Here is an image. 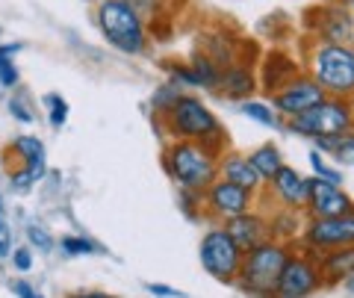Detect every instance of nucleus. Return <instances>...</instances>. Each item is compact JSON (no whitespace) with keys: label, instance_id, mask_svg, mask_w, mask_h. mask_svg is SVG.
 <instances>
[{"label":"nucleus","instance_id":"43","mask_svg":"<svg viewBox=\"0 0 354 298\" xmlns=\"http://www.w3.org/2000/svg\"><path fill=\"white\" fill-rule=\"evenodd\" d=\"M346 286H348V290L354 292V274H348V278H346Z\"/></svg>","mask_w":354,"mask_h":298},{"label":"nucleus","instance_id":"34","mask_svg":"<svg viewBox=\"0 0 354 298\" xmlns=\"http://www.w3.org/2000/svg\"><path fill=\"white\" fill-rule=\"evenodd\" d=\"M62 251L65 254H92L95 245L88 239H80V236H65L62 239Z\"/></svg>","mask_w":354,"mask_h":298},{"label":"nucleus","instance_id":"32","mask_svg":"<svg viewBox=\"0 0 354 298\" xmlns=\"http://www.w3.org/2000/svg\"><path fill=\"white\" fill-rule=\"evenodd\" d=\"M0 86H6V89H15L18 86V68L12 57H6V53H0Z\"/></svg>","mask_w":354,"mask_h":298},{"label":"nucleus","instance_id":"25","mask_svg":"<svg viewBox=\"0 0 354 298\" xmlns=\"http://www.w3.org/2000/svg\"><path fill=\"white\" fill-rule=\"evenodd\" d=\"M165 74H169V80L174 86H180V89H201V83H198V74L192 71V65L189 62H165L162 65Z\"/></svg>","mask_w":354,"mask_h":298},{"label":"nucleus","instance_id":"4","mask_svg":"<svg viewBox=\"0 0 354 298\" xmlns=\"http://www.w3.org/2000/svg\"><path fill=\"white\" fill-rule=\"evenodd\" d=\"M307 74L334 97H354V45H316L307 50Z\"/></svg>","mask_w":354,"mask_h":298},{"label":"nucleus","instance_id":"10","mask_svg":"<svg viewBox=\"0 0 354 298\" xmlns=\"http://www.w3.org/2000/svg\"><path fill=\"white\" fill-rule=\"evenodd\" d=\"M307 207L313 218H334V216H351L354 204L351 198L339 189L337 183H328L322 178H310V198Z\"/></svg>","mask_w":354,"mask_h":298},{"label":"nucleus","instance_id":"44","mask_svg":"<svg viewBox=\"0 0 354 298\" xmlns=\"http://www.w3.org/2000/svg\"><path fill=\"white\" fill-rule=\"evenodd\" d=\"M351 104H354V97H351Z\"/></svg>","mask_w":354,"mask_h":298},{"label":"nucleus","instance_id":"36","mask_svg":"<svg viewBox=\"0 0 354 298\" xmlns=\"http://www.w3.org/2000/svg\"><path fill=\"white\" fill-rule=\"evenodd\" d=\"M12 263H15V269H18V272H30V266H32V254H30V248H18V251H12Z\"/></svg>","mask_w":354,"mask_h":298},{"label":"nucleus","instance_id":"35","mask_svg":"<svg viewBox=\"0 0 354 298\" xmlns=\"http://www.w3.org/2000/svg\"><path fill=\"white\" fill-rule=\"evenodd\" d=\"M127 3L133 9H139L142 15H162V6H165V0H127Z\"/></svg>","mask_w":354,"mask_h":298},{"label":"nucleus","instance_id":"40","mask_svg":"<svg viewBox=\"0 0 354 298\" xmlns=\"http://www.w3.org/2000/svg\"><path fill=\"white\" fill-rule=\"evenodd\" d=\"M9 254V242H6V236H0V260H3Z\"/></svg>","mask_w":354,"mask_h":298},{"label":"nucleus","instance_id":"15","mask_svg":"<svg viewBox=\"0 0 354 298\" xmlns=\"http://www.w3.org/2000/svg\"><path fill=\"white\" fill-rule=\"evenodd\" d=\"M257 86H260V80H257V74H254L251 65L234 62V65H227V68H221V80H218L216 92L230 97V101H248Z\"/></svg>","mask_w":354,"mask_h":298},{"label":"nucleus","instance_id":"39","mask_svg":"<svg viewBox=\"0 0 354 298\" xmlns=\"http://www.w3.org/2000/svg\"><path fill=\"white\" fill-rule=\"evenodd\" d=\"M71 298H113L106 292H80V295H71Z\"/></svg>","mask_w":354,"mask_h":298},{"label":"nucleus","instance_id":"2","mask_svg":"<svg viewBox=\"0 0 354 298\" xmlns=\"http://www.w3.org/2000/svg\"><path fill=\"white\" fill-rule=\"evenodd\" d=\"M218 157L221 153L201 145V142L174 139L165 148L162 162H165V171L171 174V180L183 192H204L218 180Z\"/></svg>","mask_w":354,"mask_h":298},{"label":"nucleus","instance_id":"30","mask_svg":"<svg viewBox=\"0 0 354 298\" xmlns=\"http://www.w3.org/2000/svg\"><path fill=\"white\" fill-rule=\"evenodd\" d=\"M9 115L15 121H21V124H32V121H36V109H32L27 97L18 92V95L9 97Z\"/></svg>","mask_w":354,"mask_h":298},{"label":"nucleus","instance_id":"11","mask_svg":"<svg viewBox=\"0 0 354 298\" xmlns=\"http://www.w3.org/2000/svg\"><path fill=\"white\" fill-rule=\"evenodd\" d=\"M251 201H254V192L251 189H245V186H239V183H230L225 178H218L207 189V204L221 218H236L242 213H248Z\"/></svg>","mask_w":354,"mask_h":298},{"label":"nucleus","instance_id":"14","mask_svg":"<svg viewBox=\"0 0 354 298\" xmlns=\"http://www.w3.org/2000/svg\"><path fill=\"white\" fill-rule=\"evenodd\" d=\"M301 71L304 68L298 65V59L286 57L283 50H272V53H266V62H263V71H260V86H263L266 95H274Z\"/></svg>","mask_w":354,"mask_h":298},{"label":"nucleus","instance_id":"6","mask_svg":"<svg viewBox=\"0 0 354 298\" xmlns=\"http://www.w3.org/2000/svg\"><path fill=\"white\" fill-rule=\"evenodd\" d=\"M286 260H290V254H286L281 245H274V242H260V245L251 248L248 257L242 260V269H239L242 286L260 298L274 295L278 292V281H281Z\"/></svg>","mask_w":354,"mask_h":298},{"label":"nucleus","instance_id":"31","mask_svg":"<svg viewBox=\"0 0 354 298\" xmlns=\"http://www.w3.org/2000/svg\"><path fill=\"white\" fill-rule=\"evenodd\" d=\"M36 171L32 169H27V165H18V169L12 171V178H9V183H12V192H18V195H24V192H30L32 186H36Z\"/></svg>","mask_w":354,"mask_h":298},{"label":"nucleus","instance_id":"28","mask_svg":"<svg viewBox=\"0 0 354 298\" xmlns=\"http://www.w3.org/2000/svg\"><path fill=\"white\" fill-rule=\"evenodd\" d=\"M310 165H313V171H316V178H322V180H328V183H337V186H342V171L339 169H334V165H328L325 162V157H322V151H310Z\"/></svg>","mask_w":354,"mask_h":298},{"label":"nucleus","instance_id":"21","mask_svg":"<svg viewBox=\"0 0 354 298\" xmlns=\"http://www.w3.org/2000/svg\"><path fill=\"white\" fill-rule=\"evenodd\" d=\"M248 160L254 162V169L260 171V178H263L266 183H269V180L274 178V174H278V171L283 169V157H281V151L274 148L272 142H269V145L254 148V151L248 153Z\"/></svg>","mask_w":354,"mask_h":298},{"label":"nucleus","instance_id":"9","mask_svg":"<svg viewBox=\"0 0 354 298\" xmlns=\"http://www.w3.org/2000/svg\"><path fill=\"white\" fill-rule=\"evenodd\" d=\"M269 97H272V106L278 109L283 118H292V115H298V113H304V109L316 106L319 101H325L328 92H325L322 86H319L310 74L301 71L298 77H292V80L286 83L283 89H278V92L269 95Z\"/></svg>","mask_w":354,"mask_h":298},{"label":"nucleus","instance_id":"20","mask_svg":"<svg viewBox=\"0 0 354 298\" xmlns=\"http://www.w3.org/2000/svg\"><path fill=\"white\" fill-rule=\"evenodd\" d=\"M198 53H204V57L213 59L218 68H227V65L239 62V48L236 41L225 36V32H204L201 41H198Z\"/></svg>","mask_w":354,"mask_h":298},{"label":"nucleus","instance_id":"19","mask_svg":"<svg viewBox=\"0 0 354 298\" xmlns=\"http://www.w3.org/2000/svg\"><path fill=\"white\" fill-rule=\"evenodd\" d=\"M9 151L21 160V165L36 171V178L41 180L44 171H48V151H44V142L39 136H30V133H21L9 142Z\"/></svg>","mask_w":354,"mask_h":298},{"label":"nucleus","instance_id":"42","mask_svg":"<svg viewBox=\"0 0 354 298\" xmlns=\"http://www.w3.org/2000/svg\"><path fill=\"white\" fill-rule=\"evenodd\" d=\"M328 3H339V6H348V9H351L354 0H328Z\"/></svg>","mask_w":354,"mask_h":298},{"label":"nucleus","instance_id":"22","mask_svg":"<svg viewBox=\"0 0 354 298\" xmlns=\"http://www.w3.org/2000/svg\"><path fill=\"white\" fill-rule=\"evenodd\" d=\"M322 272L328 274V281H339L354 274V245H339V251H330L322 263Z\"/></svg>","mask_w":354,"mask_h":298},{"label":"nucleus","instance_id":"1","mask_svg":"<svg viewBox=\"0 0 354 298\" xmlns=\"http://www.w3.org/2000/svg\"><path fill=\"white\" fill-rule=\"evenodd\" d=\"M165 121V130H169L171 139H186V142H201V145L213 148L216 153H225V130H221L218 118L213 115L201 97L195 95H180L174 101V106L165 115H160Z\"/></svg>","mask_w":354,"mask_h":298},{"label":"nucleus","instance_id":"7","mask_svg":"<svg viewBox=\"0 0 354 298\" xmlns=\"http://www.w3.org/2000/svg\"><path fill=\"white\" fill-rule=\"evenodd\" d=\"M304 24L310 27L319 45H354V15L348 12V6H313L307 12Z\"/></svg>","mask_w":354,"mask_h":298},{"label":"nucleus","instance_id":"17","mask_svg":"<svg viewBox=\"0 0 354 298\" xmlns=\"http://www.w3.org/2000/svg\"><path fill=\"white\" fill-rule=\"evenodd\" d=\"M269 183H272V189L281 195V201L290 209H298V207L307 204V198H310V178L298 174L292 165H283V169L274 174Z\"/></svg>","mask_w":354,"mask_h":298},{"label":"nucleus","instance_id":"8","mask_svg":"<svg viewBox=\"0 0 354 298\" xmlns=\"http://www.w3.org/2000/svg\"><path fill=\"white\" fill-rule=\"evenodd\" d=\"M201 266L216 281H234L242 269V248L227 230H209L201 239Z\"/></svg>","mask_w":354,"mask_h":298},{"label":"nucleus","instance_id":"33","mask_svg":"<svg viewBox=\"0 0 354 298\" xmlns=\"http://www.w3.org/2000/svg\"><path fill=\"white\" fill-rule=\"evenodd\" d=\"M27 236H30L32 245L41 248V251H50V248H53V236H50L41 225H30V227H27Z\"/></svg>","mask_w":354,"mask_h":298},{"label":"nucleus","instance_id":"23","mask_svg":"<svg viewBox=\"0 0 354 298\" xmlns=\"http://www.w3.org/2000/svg\"><path fill=\"white\" fill-rule=\"evenodd\" d=\"M242 115H248L251 121H257V124L263 127H283V121H281V113L274 109L272 104H266V101H242Z\"/></svg>","mask_w":354,"mask_h":298},{"label":"nucleus","instance_id":"3","mask_svg":"<svg viewBox=\"0 0 354 298\" xmlns=\"http://www.w3.org/2000/svg\"><path fill=\"white\" fill-rule=\"evenodd\" d=\"M97 27L106 45L127 53V57H139L148 50V24L139 9H133L127 0H97Z\"/></svg>","mask_w":354,"mask_h":298},{"label":"nucleus","instance_id":"5","mask_svg":"<svg viewBox=\"0 0 354 298\" xmlns=\"http://www.w3.org/2000/svg\"><path fill=\"white\" fill-rule=\"evenodd\" d=\"M286 133L304 136V139H319V136H339L354 130V104L348 97H334L328 95L325 101L316 106L304 109L292 118H286L283 124Z\"/></svg>","mask_w":354,"mask_h":298},{"label":"nucleus","instance_id":"18","mask_svg":"<svg viewBox=\"0 0 354 298\" xmlns=\"http://www.w3.org/2000/svg\"><path fill=\"white\" fill-rule=\"evenodd\" d=\"M227 234L234 236V242L242 248V251H251L257 248L260 242H266V236H269V227H266L263 218L251 216V213H242L236 218H227Z\"/></svg>","mask_w":354,"mask_h":298},{"label":"nucleus","instance_id":"26","mask_svg":"<svg viewBox=\"0 0 354 298\" xmlns=\"http://www.w3.org/2000/svg\"><path fill=\"white\" fill-rule=\"evenodd\" d=\"M183 95V89H180V86H174L171 80L169 83H162L160 86V89L157 92H153V97H151V106H153V115H165V113H169V109L174 106V101H177V97H180Z\"/></svg>","mask_w":354,"mask_h":298},{"label":"nucleus","instance_id":"41","mask_svg":"<svg viewBox=\"0 0 354 298\" xmlns=\"http://www.w3.org/2000/svg\"><path fill=\"white\" fill-rule=\"evenodd\" d=\"M0 236H6V225H3V198H0Z\"/></svg>","mask_w":354,"mask_h":298},{"label":"nucleus","instance_id":"27","mask_svg":"<svg viewBox=\"0 0 354 298\" xmlns=\"http://www.w3.org/2000/svg\"><path fill=\"white\" fill-rule=\"evenodd\" d=\"M44 104H48V118H50V127H65V121H68V101H65L62 95L50 92L44 97Z\"/></svg>","mask_w":354,"mask_h":298},{"label":"nucleus","instance_id":"12","mask_svg":"<svg viewBox=\"0 0 354 298\" xmlns=\"http://www.w3.org/2000/svg\"><path fill=\"white\" fill-rule=\"evenodd\" d=\"M319 286V269L304 257H290L278 281V298H304Z\"/></svg>","mask_w":354,"mask_h":298},{"label":"nucleus","instance_id":"16","mask_svg":"<svg viewBox=\"0 0 354 298\" xmlns=\"http://www.w3.org/2000/svg\"><path fill=\"white\" fill-rule=\"evenodd\" d=\"M218 178L245 186V189H251V192H257L260 186L266 183L260 178V171L254 169V162L248 160V153H236V151L221 153V157H218Z\"/></svg>","mask_w":354,"mask_h":298},{"label":"nucleus","instance_id":"29","mask_svg":"<svg viewBox=\"0 0 354 298\" xmlns=\"http://www.w3.org/2000/svg\"><path fill=\"white\" fill-rule=\"evenodd\" d=\"M330 157H334L339 165H354V130L337 136V145L330 151Z\"/></svg>","mask_w":354,"mask_h":298},{"label":"nucleus","instance_id":"24","mask_svg":"<svg viewBox=\"0 0 354 298\" xmlns=\"http://www.w3.org/2000/svg\"><path fill=\"white\" fill-rule=\"evenodd\" d=\"M192 71L198 74V83H201V89H218V80H221V68L218 65L209 59V57H204V53H195L192 57Z\"/></svg>","mask_w":354,"mask_h":298},{"label":"nucleus","instance_id":"38","mask_svg":"<svg viewBox=\"0 0 354 298\" xmlns=\"http://www.w3.org/2000/svg\"><path fill=\"white\" fill-rule=\"evenodd\" d=\"M12 290H15V295H21V298H41L27 281H15V283H12Z\"/></svg>","mask_w":354,"mask_h":298},{"label":"nucleus","instance_id":"37","mask_svg":"<svg viewBox=\"0 0 354 298\" xmlns=\"http://www.w3.org/2000/svg\"><path fill=\"white\" fill-rule=\"evenodd\" d=\"M148 292L151 295H162V298H183V292H177V290H171V286H165V283H148Z\"/></svg>","mask_w":354,"mask_h":298},{"label":"nucleus","instance_id":"13","mask_svg":"<svg viewBox=\"0 0 354 298\" xmlns=\"http://www.w3.org/2000/svg\"><path fill=\"white\" fill-rule=\"evenodd\" d=\"M307 239L319 248H339L354 245V213L334 216V218H313L307 230Z\"/></svg>","mask_w":354,"mask_h":298}]
</instances>
